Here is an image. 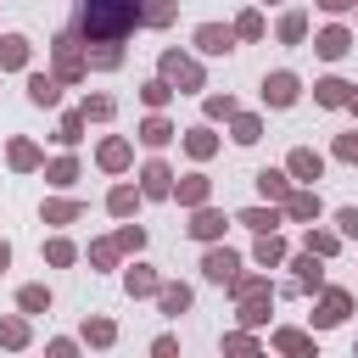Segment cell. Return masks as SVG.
<instances>
[{
  "mask_svg": "<svg viewBox=\"0 0 358 358\" xmlns=\"http://www.w3.org/2000/svg\"><path fill=\"white\" fill-rule=\"evenodd\" d=\"M134 17H140L134 0H84V6H78V28H84L90 39H101V45L123 39V34L134 28Z\"/></svg>",
  "mask_w": 358,
  "mask_h": 358,
  "instance_id": "obj_1",
  "label": "cell"
},
{
  "mask_svg": "<svg viewBox=\"0 0 358 358\" xmlns=\"http://www.w3.org/2000/svg\"><path fill=\"white\" fill-rule=\"evenodd\" d=\"M162 78H168V84H185V90H201L196 62H185V56H162Z\"/></svg>",
  "mask_w": 358,
  "mask_h": 358,
  "instance_id": "obj_2",
  "label": "cell"
},
{
  "mask_svg": "<svg viewBox=\"0 0 358 358\" xmlns=\"http://www.w3.org/2000/svg\"><path fill=\"white\" fill-rule=\"evenodd\" d=\"M263 101H274V106H291V101H296V78H291V73H274V78H263Z\"/></svg>",
  "mask_w": 358,
  "mask_h": 358,
  "instance_id": "obj_3",
  "label": "cell"
},
{
  "mask_svg": "<svg viewBox=\"0 0 358 358\" xmlns=\"http://www.w3.org/2000/svg\"><path fill=\"white\" fill-rule=\"evenodd\" d=\"M201 268H207V280H235V268H241V263H235V252H207V263H201Z\"/></svg>",
  "mask_w": 358,
  "mask_h": 358,
  "instance_id": "obj_4",
  "label": "cell"
},
{
  "mask_svg": "<svg viewBox=\"0 0 358 358\" xmlns=\"http://www.w3.org/2000/svg\"><path fill=\"white\" fill-rule=\"evenodd\" d=\"M196 45H201L207 56H224V50H229V28H213V22H207V28L196 34Z\"/></svg>",
  "mask_w": 358,
  "mask_h": 358,
  "instance_id": "obj_5",
  "label": "cell"
},
{
  "mask_svg": "<svg viewBox=\"0 0 358 358\" xmlns=\"http://www.w3.org/2000/svg\"><path fill=\"white\" fill-rule=\"evenodd\" d=\"M22 62H28V39L6 34V39H0V67H22Z\"/></svg>",
  "mask_w": 358,
  "mask_h": 358,
  "instance_id": "obj_6",
  "label": "cell"
},
{
  "mask_svg": "<svg viewBox=\"0 0 358 358\" xmlns=\"http://www.w3.org/2000/svg\"><path fill=\"white\" fill-rule=\"evenodd\" d=\"M347 45H352V39H347V28H324V34H319V56H341Z\"/></svg>",
  "mask_w": 358,
  "mask_h": 358,
  "instance_id": "obj_7",
  "label": "cell"
},
{
  "mask_svg": "<svg viewBox=\"0 0 358 358\" xmlns=\"http://www.w3.org/2000/svg\"><path fill=\"white\" fill-rule=\"evenodd\" d=\"M28 95H34L39 106H50V101H56V78H45V73H34V78H28Z\"/></svg>",
  "mask_w": 358,
  "mask_h": 358,
  "instance_id": "obj_8",
  "label": "cell"
},
{
  "mask_svg": "<svg viewBox=\"0 0 358 358\" xmlns=\"http://www.w3.org/2000/svg\"><path fill=\"white\" fill-rule=\"evenodd\" d=\"M56 62H62L67 78H78V50H73V39H56Z\"/></svg>",
  "mask_w": 358,
  "mask_h": 358,
  "instance_id": "obj_9",
  "label": "cell"
},
{
  "mask_svg": "<svg viewBox=\"0 0 358 358\" xmlns=\"http://www.w3.org/2000/svg\"><path fill=\"white\" fill-rule=\"evenodd\" d=\"M336 319H347V296H341V291H330V296H324V313H319V324H336Z\"/></svg>",
  "mask_w": 358,
  "mask_h": 358,
  "instance_id": "obj_10",
  "label": "cell"
},
{
  "mask_svg": "<svg viewBox=\"0 0 358 358\" xmlns=\"http://www.w3.org/2000/svg\"><path fill=\"white\" fill-rule=\"evenodd\" d=\"M319 101H324V106H341V101H347V84H341V78H324V84H319Z\"/></svg>",
  "mask_w": 358,
  "mask_h": 358,
  "instance_id": "obj_11",
  "label": "cell"
},
{
  "mask_svg": "<svg viewBox=\"0 0 358 358\" xmlns=\"http://www.w3.org/2000/svg\"><path fill=\"white\" fill-rule=\"evenodd\" d=\"M291 173H302V179H319V157H313V151H296V157H291Z\"/></svg>",
  "mask_w": 358,
  "mask_h": 358,
  "instance_id": "obj_12",
  "label": "cell"
},
{
  "mask_svg": "<svg viewBox=\"0 0 358 358\" xmlns=\"http://www.w3.org/2000/svg\"><path fill=\"white\" fill-rule=\"evenodd\" d=\"M145 190H151V196H168V168H162V162L145 168Z\"/></svg>",
  "mask_w": 358,
  "mask_h": 358,
  "instance_id": "obj_13",
  "label": "cell"
},
{
  "mask_svg": "<svg viewBox=\"0 0 358 358\" xmlns=\"http://www.w3.org/2000/svg\"><path fill=\"white\" fill-rule=\"evenodd\" d=\"M241 224H246V229H274L280 218H274V213H263V207H252V213H241Z\"/></svg>",
  "mask_w": 358,
  "mask_h": 358,
  "instance_id": "obj_14",
  "label": "cell"
},
{
  "mask_svg": "<svg viewBox=\"0 0 358 358\" xmlns=\"http://www.w3.org/2000/svg\"><path fill=\"white\" fill-rule=\"evenodd\" d=\"M190 229L207 241V235H218V229H224V218H218V213H196V224H190Z\"/></svg>",
  "mask_w": 358,
  "mask_h": 358,
  "instance_id": "obj_15",
  "label": "cell"
},
{
  "mask_svg": "<svg viewBox=\"0 0 358 358\" xmlns=\"http://www.w3.org/2000/svg\"><path fill=\"white\" fill-rule=\"evenodd\" d=\"M140 134H145V145H162V140H168V134H173V129H168V123H162V117H151V123H145V129H140Z\"/></svg>",
  "mask_w": 358,
  "mask_h": 358,
  "instance_id": "obj_16",
  "label": "cell"
},
{
  "mask_svg": "<svg viewBox=\"0 0 358 358\" xmlns=\"http://www.w3.org/2000/svg\"><path fill=\"white\" fill-rule=\"evenodd\" d=\"M101 162H106V168H123V162H129V145H123V140H112V145L101 151Z\"/></svg>",
  "mask_w": 358,
  "mask_h": 358,
  "instance_id": "obj_17",
  "label": "cell"
},
{
  "mask_svg": "<svg viewBox=\"0 0 358 358\" xmlns=\"http://www.w3.org/2000/svg\"><path fill=\"white\" fill-rule=\"evenodd\" d=\"M257 190H263V196H285V179H280V173H268V168H263V173H257Z\"/></svg>",
  "mask_w": 358,
  "mask_h": 358,
  "instance_id": "obj_18",
  "label": "cell"
},
{
  "mask_svg": "<svg viewBox=\"0 0 358 358\" xmlns=\"http://www.w3.org/2000/svg\"><path fill=\"white\" fill-rule=\"evenodd\" d=\"M285 207H291V213H296V218H313V213H319V196H291V201H285Z\"/></svg>",
  "mask_w": 358,
  "mask_h": 358,
  "instance_id": "obj_19",
  "label": "cell"
},
{
  "mask_svg": "<svg viewBox=\"0 0 358 358\" xmlns=\"http://www.w3.org/2000/svg\"><path fill=\"white\" fill-rule=\"evenodd\" d=\"M185 302H190V291H185V285H168V291H162V308H168V313H179Z\"/></svg>",
  "mask_w": 358,
  "mask_h": 358,
  "instance_id": "obj_20",
  "label": "cell"
},
{
  "mask_svg": "<svg viewBox=\"0 0 358 358\" xmlns=\"http://www.w3.org/2000/svg\"><path fill=\"white\" fill-rule=\"evenodd\" d=\"M302 28H308V22H302V17H296V11H291V17H285V22H280V39H291V45H296V39H302Z\"/></svg>",
  "mask_w": 358,
  "mask_h": 358,
  "instance_id": "obj_21",
  "label": "cell"
},
{
  "mask_svg": "<svg viewBox=\"0 0 358 358\" xmlns=\"http://www.w3.org/2000/svg\"><path fill=\"white\" fill-rule=\"evenodd\" d=\"M78 129H84V112H67V117H62V134H56V140H78Z\"/></svg>",
  "mask_w": 358,
  "mask_h": 358,
  "instance_id": "obj_22",
  "label": "cell"
},
{
  "mask_svg": "<svg viewBox=\"0 0 358 358\" xmlns=\"http://www.w3.org/2000/svg\"><path fill=\"white\" fill-rule=\"evenodd\" d=\"M296 268H302V274H296L302 285H319V263H313V252H308V257H296Z\"/></svg>",
  "mask_w": 358,
  "mask_h": 358,
  "instance_id": "obj_23",
  "label": "cell"
},
{
  "mask_svg": "<svg viewBox=\"0 0 358 358\" xmlns=\"http://www.w3.org/2000/svg\"><path fill=\"white\" fill-rule=\"evenodd\" d=\"M235 140L252 145V140H257V117H241V123H235Z\"/></svg>",
  "mask_w": 358,
  "mask_h": 358,
  "instance_id": "obj_24",
  "label": "cell"
},
{
  "mask_svg": "<svg viewBox=\"0 0 358 358\" xmlns=\"http://www.w3.org/2000/svg\"><path fill=\"white\" fill-rule=\"evenodd\" d=\"M257 257H263V263H274V257H280V241H274V229H263V246H257Z\"/></svg>",
  "mask_w": 358,
  "mask_h": 358,
  "instance_id": "obj_25",
  "label": "cell"
},
{
  "mask_svg": "<svg viewBox=\"0 0 358 358\" xmlns=\"http://www.w3.org/2000/svg\"><path fill=\"white\" fill-rule=\"evenodd\" d=\"M45 302H50V296H45V291H39V285H28V291H22V308H28V313H39V308H45Z\"/></svg>",
  "mask_w": 358,
  "mask_h": 358,
  "instance_id": "obj_26",
  "label": "cell"
},
{
  "mask_svg": "<svg viewBox=\"0 0 358 358\" xmlns=\"http://www.w3.org/2000/svg\"><path fill=\"white\" fill-rule=\"evenodd\" d=\"M190 151H196V157H207V151H213V134H207V129H196V134H190Z\"/></svg>",
  "mask_w": 358,
  "mask_h": 358,
  "instance_id": "obj_27",
  "label": "cell"
},
{
  "mask_svg": "<svg viewBox=\"0 0 358 358\" xmlns=\"http://www.w3.org/2000/svg\"><path fill=\"white\" fill-rule=\"evenodd\" d=\"M11 162H17V168H34V145L17 140V145H11Z\"/></svg>",
  "mask_w": 358,
  "mask_h": 358,
  "instance_id": "obj_28",
  "label": "cell"
},
{
  "mask_svg": "<svg viewBox=\"0 0 358 358\" xmlns=\"http://www.w3.org/2000/svg\"><path fill=\"white\" fill-rule=\"evenodd\" d=\"M336 224H341V235H358V207H341V218H336Z\"/></svg>",
  "mask_w": 358,
  "mask_h": 358,
  "instance_id": "obj_29",
  "label": "cell"
},
{
  "mask_svg": "<svg viewBox=\"0 0 358 358\" xmlns=\"http://www.w3.org/2000/svg\"><path fill=\"white\" fill-rule=\"evenodd\" d=\"M241 34H246V39H257V34H263V17H252V11H246V17H241Z\"/></svg>",
  "mask_w": 358,
  "mask_h": 358,
  "instance_id": "obj_30",
  "label": "cell"
},
{
  "mask_svg": "<svg viewBox=\"0 0 358 358\" xmlns=\"http://www.w3.org/2000/svg\"><path fill=\"white\" fill-rule=\"evenodd\" d=\"M145 101H151V106H162V101H168V84H162V78H157V84H145Z\"/></svg>",
  "mask_w": 358,
  "mask_h": 358,
  "instance_id": "obj_31",
  "label": "cell"
},
{
  "mask_svg": "<svg viewBox=\"0 0 358 358\" xmlns=\"http://www.w3.org/2000/svg\"><path fill=\"white\" fill-rule=\"evenodd\" d=\"M106 112H112V101H106V95H95V101L84 106V117H106Z\"/></svg>",
  "mask_w": 358,
  "mask_h": 358,
  "instance_id": "obj_32",
  "label": "cell"
},
{
  "mask_svg": "<svg viewBox=\"0 0 358 358\" xmlns=\"http://www.w3.org/2000/svg\"><path fill=\"white\" fill-rule=\"evenodd\" d=\"M207 112H213V117H229L235 106H229V95H213V101H207Z\"/></svg>",
  "mask_w": 358,
  "mask_h": 358,
  "instance_id": "obj_33",
  "label": "cell"
},
{
  "mask_svg": "<svg viewBox=\"0 0 358 358\" xmlns=\"http://www.w3.org/2000/svg\"><path fill=\"white\" fill-rule=\"evenodd\" d=\"M201 190H207L201 179H185V185H179V196H185V201H201Z\"/></svg>",
  "mask_w": 358,
  "mask_h": 358,
  "instance_id": "obj_34",
  "label": "cell"
},
{
  "mask_svg": "<svg viewBox=\"0 0 358 358\" xmlns=\"http://www.w3.org/2000/svg\"><path fill=\"white\" fill-rule=\"evenodd\" d=\"M134 207V190H112V213H129Z\"/></svg>",
  "mask_w": 358,
  "mask_h": 358,
  "instance_id": "obj_35",
  "label": "cell"
},
{
  "mask_svg": "<svg viewBox=\"0 0 358 358\" xmlns=\"http://www.w3.org/2000/svg\"><path fill=\"white\" fill-rule=\"evenodd\" d=\"M73 213H78V207H67V201H56V207H45V218H56V224H67Z\"/></svg>",
  "mask_w": 358,
  "mask_h": 358,
  "instance_id": "obj_36",
  "label": "cell"
},
{
  "mask_svg": "<svg viewBox=\"0 0 358 358\" xmlns=\"http://www.w3.org/2000/svg\"><path fill=\"white\" fill-rule=\"evenodd\" d=\"M319 6H324V11H347L352 0H319Z\"/></svg>",
  "mask_w": 358,
  "mask_h": 358,
  "instance_id": "obj_37",
  "label": "cell"
},
{
  "mask_svg": "<svg viewBox=\"0 0 358 358\" xmlns=\"http://www.w3.org/2000/svg\"><path fill=\"white\" fill-rule=\"evenodd\" d=\"M6 263H11V252H6V246H0V268H6Z\"/></svg>",
  "mask_w": 358,
  "mask_h": 358,
  "instance_id": "obj_38",
  "label": "cell"
}]
</instances>
